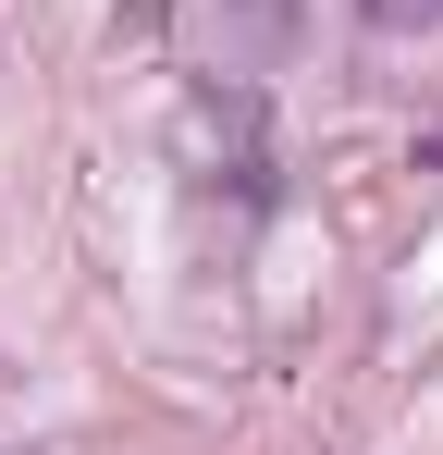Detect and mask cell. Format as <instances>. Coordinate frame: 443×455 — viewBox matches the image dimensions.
Segmentation results:
<instances>
[{
  "mask_svg": "<svg viewBox=\"0 0 443 455\" xmlns=\"http://www.w3.org/2000/svg\"><path fill=\"white\" fill-rule=\"evenodd\" d=\"M358 12L382 25V37H431V25H443V0H358Z\"/></svg>",
  "mask_w": 443,
  "mask_h": 455,
  "instance_id": "cell-1",
  "label": "cell"
},
{
  "mask_svg": "<svg viewBox=\"0 0 443 455\" xmlns=\"http://www.w3.org/2000/svg\"><path fill=\"white\" fill-rule=\"evenodd\" d=\"M431 172H443V124H431Z\"/></svg>",
  "mask_w": 443,
  "mask_h": 455,
  "instance_id": "cell-2",
  "label": "cell"
}]
</instances>
